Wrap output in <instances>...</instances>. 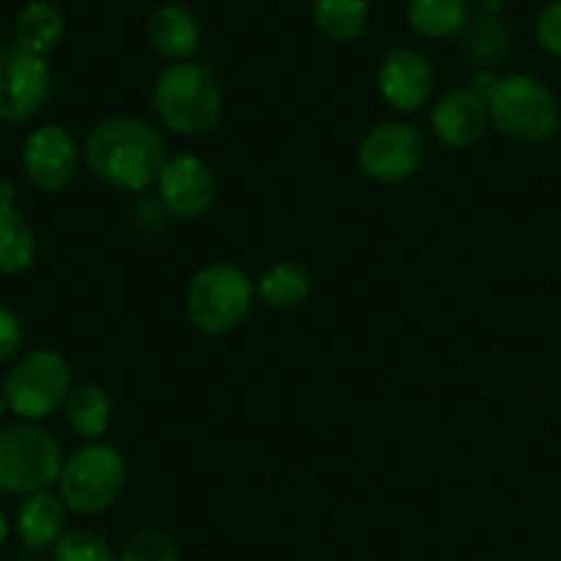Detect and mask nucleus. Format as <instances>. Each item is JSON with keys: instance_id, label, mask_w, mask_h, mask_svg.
Returning a JSON list of instances; mask_svg holds the SVG:
<instances>
[{"instance_id": "1", "label": "nucleus", "mask_w": 561, "mask_h": 561, "mask_svg": "<svg viewBox=\"0 0 561 561\" xmlns=\"http://www.w3.org/2000/svg\"><path fill=\"white\" fill-rule=\"evenodd\" d=\"M82 159L104 184L124 192H146L157 186L168 162V148L157 126L137 115H110L88 131Z\"/></svg>"}, {"instance_id": "2", "label": "nucleus", "mask_w": 561, "mask_h": 561, "mask_svg": "<svg viewBox=\"0 0 561 561\" xmlns=\"http://www.w3.org/2000/svg\"><path fill=\"white\" fill-rule=\"evenodd\" d=\"M222 104L217 77L195 60L164 66L151 85V107L170 135H208L222 118Z\"/></svg>"}, {"instance_id": "3", "label": "nucleus", "mask_w": 561, "mask_h": 561, "mask_svg": "<svg viewBox=\"0 0 561 561\" xmlns=\"http://www.w3.org/2000/svg\"><path fill=\"white\" fill-rule=\"evenodd\" d=\"M255 283L241 266L217 261L203 266L186 288V318L195 332L206 337H225L236 332L255 305Z\"/></svg>"}, {"instance_id": "4", "label": "nucleus", "mask_w": 561, "mask_h": 561, "mask_svg": "<svg viewBox=\"0 0 561 561\" xmlns=\"http://www.w3.org/2000/svg\"><path fill=\"white\" fill-rule=\"evenodd\" d=\"M491 126L518 142L551 140L561 126L557 93L531 75H504L488 96Z\"/></svg>"}, {"instance_id": "5", "label": "nucleus", "mask_w": 561, "mask_h": 561, "mask_svg": "<svg viewBox=\"0 0 561 561\" xmlns=\"http://www.w3.org/2000/svg\"><path fill=\"white\" fill-rule=\"evenodd\" d=\"M126 460L113 444L85 442L64 460L58 496L69 513L99 515L113 507L126 488Z\"/></svg>"}, {"instance_id": "6", "label": "nucleus", "mask_w": 561, "mask_h": 561, "mask_svg": "<svg viewBox=\"0 0 561 561\" xmlns=\"http://www.w3.org/2000/svg\"><path fill=\"white\" fill-rule=\"evenodd\" d=\"M64 453L53 433L33 422L0 431V491L11 496H31L58 485Z\"/></svg>"}, {"instance_id": "7", "label": "nucleus", "mask_w": 561, "mask_h": 561, "mask_svg": "<svg viewBox=\"0 0 561 561\" xmlns=\"http://www.w3.org/2000/svg\"><path fill=\"white\" fill-rule=\"evenodd\" d=\"M9 411L20 420L38 422L64 409L71 392L69 362L58 351L38 348L22 356L3 381Z\"/></svg>"}, {"instance_id": "8", "label": "nucleus", "mask_w": 561, "mask_h": 561, "mask_svg": "<svg viewBox=\"0 0 561 561\" xmlns=\"http://www.w3.org/2000/svg\"><path fill=\"white\" fill-rule=\"evenodd\" d=\"M359 170L378 184H403L425 162V137L409 121H381L356 148Z\"/></svg>"}, {"instance_id": "9", "label": "nucleus", "mask_w": 561, "mask_h": 561, "mask_svg": "<svg viewBox=\"0 0 561 561\" xmlns=\"http://www.w3.org/2000/svg\"><path fill=\"white\" fill-rule=\"evenodd\" d=\"M53 93V71L44 55L20 44L0 47V121L20 124L33 118Z\"/></svg>"}, {"instance_id": "10", "label": "nucleus", "mask_w": 561, "mask_h": 561, "mask_svg": "<svg viewBox=\"0 0 561 561\" xmlns=\"http://www.w3.org/2000/svg\"><path fill=\"white\" fill-rule=\"evenodd\" d=\"M157 195L170 217L195 222L206 217L217 201V175L197 153H173L157 179Z\"/></svg>"}, {"instance_id": "11", "label": "nucleus", "mask_w": 561, "mask_h": 561, "mask_svg": "<svg viewBox=\"0 0 561 561\" xmlns=\"http://www.w3.org/2000/svg\"><path fill=\"white\" fill-rule=\"evenodd\" d=\"M82 148L75 135L60 124H44L31 131L22 148V173L36 190L60 192L80 170Z\"/></svg>"}, {"instance_id": "12", "label": "nucleus", "mask_w": 561, "mask_h": 561, "mask_svg": "<svg viewBox=\"0 0 561 561\" xmlns=\"http://www.w3.org/2000/svg\"><path fill=\"white\" fill-rule=\"evenodd\" d=\"M378 93L398 113H416L436 91V69L422 49L394 47L378 64Z\"/></svg>"}, {"instance_id": "13", "label": "nucleus", "mask_w": 561, "mask_h": 561, "mask_svg": "<svg viewBox=\"0 0 561 561\" xmlns=\"http://www.w3.org/2000/svg\"><path fill=\"white\" fill-rule=\"evenodd\" d=\"M431 126L447 148H471L491 129V107L471 85L453 88L433 104Z\"/></svg>"}, {"instance_id": "14", "label": "nucleus", "mask_w": 561, "mask_h": 561, "mask_svg": "<svg viewBox=\"0 0 561 561\" xmlns=\"http://www.w3.org/2000/svg\"><path fill=\"white\" fill-rule=\"evenodd\" d=\"M148 44L170 64L190 60L201 44V22L186 3H162L151 11L146 25Z\"/></svg>"}, {"instance_id": "15", "label": "nucleus", "mask_w": 561, "mask_h": 561, "mask_svg": "<svg viewBox=\"0 0 561 561\" xmlns=\"http://www.w3.org/2000/svg\"><path fill=\"white\" fill-rule=\"evenodd\" d=\"M16 537L27 551H44L53 548L64 537L66 529V504L58 493L38 491L31 496H22L16 507Z\"/></svg>"}, {"instance_id": "16", "label": "nucleus", "mask_w": 561, "mask_h": 561, "mask_svg": "<svg viewBox=\"0 0 561 561\" xmlns=\"http://www.w3.org/2000/svg\"><path fill=\"white\" fill-rule=\"evenodd\" d=\"M469 20V0H405L409 27L431 42L460 38Z\"/></svg>"}, {"instance_id": "17", "label": "nucleus", "mask_w": 561, "mask_h": 561, "mask_svg": "<svg viewBox=\"0 0 561 561\" xmlns=\"http://www.w3.org/2000/svg\"><path fill=\"white\" fill-rule=\"evenodd\" d=\"M460 47H463V55L474 66L493 69L510 55L513 33H510L507 22L496 11H482V14L471 16L466 22L463 33H460Z\"/></svg>"}, {"instance_id": "18", "label": "nucleus", "mask_w": 561, "mask_h": 561, "mask_svg": "<svg viewBox=\"0 0 561 561\" xmlns=\"http://www.w3.org/2000/svg\"><path fill=\"white\" fill-rule=\"evenodd\" d=\"M64 414L77 436L85 442H102L113 422V400L99 383H80V387H71Z\"/></svg>"}, {"instance_id": "19", "label": "nucleus", "mask_w": 561, "mask_h": 561, "mask_svg": "<svg viewBox=\"0 0 561 561\" xmlns=\"http://www.w3.org/2000/svg\"><path fill=\"white\" fill-rule=\"evenodd\" d=\"M257 299L272 310H296L312 294V277L301 263L279 261L268 266L255 283Z\"/></svg>"}, {"instance_id": "20", "label": "nucleus", "mask_w": 561, "mask_h": 561, "mask_svg": "<svg viewBox=\"0 0 561 561\" xmlns=\"http://www.w3.org/2000/svg\"><path fill=\"white\" fill-rule=\"evenodd\" d=\"M66 20L64 11L49 0H31L25 9L16 14L14 36L16 44L36 55H47L55 44L64 38Z\"/></svg>"}, {"instance_id": "21", "label": "nucleus", "mask_w": 561, "mask_h": 561, "mask_svg": "<svg viewBox=\"0 0 561 561\" xmlns=\"http://www.w3.org/2000/svg\"><path fill=\"white\" fill-rule=\"evenodd\" d=\"M312 22L327 38L351 44L365 36L370 25L367 0H312Z\"/></svg>"}, {"instance_id": "22", "label": "nucleus", "mask_w": 561, "mask_h": 561, "mask_svg": "<svg viewBox=\"0 0 561 561\" xmlns=\"http://www.w3.org/2000/svg\"><path fill=\"white\" fill-rule=\"evenodd\" d=\"M36 261V236L14 203H0V274H22Z\"/></svg>"}, {"instance_id": "23", "label": "nucleus", "mask_w": 561, "mask_h": 561, "mask_svg": "<svg viewBox=\"0 0 561 561\" xmlns=\"http://www.w3.org/2000/svg\"><path fill=\"white\" fill-rule=\"evenodd\" d=\"M53 561H118V553L96 531L71 529L53 546Z\"/></svg>"}, {"instance_id": "24", "label": "nucleus", "mask_w": 561, "mask_h": 561, "mask_svg": "<svg viewBox=\"0 0 561 561\" xmlns=\"http://www.w3.org/2000/svg\"><path fill=\"white\" fill-rule=\"evenodd\" d=\"M118 561H181V557L168 531L142 529L124 542Z\"/></svg>"}, {"instance_id": "25", "label": "nucleus", "mask_w": 561, "mask_h": 561, "mask_svg": "<svg viewBox=\"0 0 561 561\" xmlns=\"http://www.w3.org/2000/svg\"><path fill=\"white\" fill-rule=\"evenodd\" d=\"M535 38L551 58L561 60V0L542 5L535 20Z\"/></svg>"}, {"instance_id": "26", "label": "nucleus", "mask_w": 561, "mask_h": 561, "mask_svg": "<svg viewBox=\"0 0 561 561\" xmlns=\"http://www.w3.org/2000/svg\"><path fill=\"white\" fill-rule=\"evenodd\" d=\"M22 340H25V332H22V321L16 318V312L0 305V362L16 356Z\"/></svg>"}, {"instance_id": "27", "label": "nucleus", "mask_w": 561, "mask_h": 561, "mask_svg": "<svg viewBox=\"0 0 561 561\" xmlns=\"http://www.w3.org/2000/svg\"><path fill=\"white\" fill-rule=\"evenodd\" d=\"M16 201V186L11 181H0V203H14Z\"/></svg>"}, {"instance_id": "28", "label": "nucleus", "mask_w": 561, "mask_h": 561, "mask_svg": "<svg viewBox=\"0 0 561 561\" xmlns=\"http://www.w3.org/2000/svg\"><path fill=\"white\" fill-rule=\"evenodd\" d=\"M469 3L482 5V9H485V11H499L504 3H507V0H469Z\"/></svg>"}, {"instance_id": "29", "label": "nucleus", "mask_w": 561, "mask_h": 561, "mask_svg": "<svg viewBox=\"0 0 561 561\" xmlns=\"http://www.w3.org/2000/svg\"><path fill=\"white\" fill-rule=\"evenodd\" d=\"M5 537H9V518H5L3 513H0V546L5 542Z\"/></svg>"}, {"instance_id": "30", "label": "nucleus", "mask_w": 561, "mask_h": 561, "mask_svg": "<svg viewBox=\"0 0 561 561\" xmlns=\"http://www.w3.org/2000/svg\"><path fill=\"white\" fill-rule=\"evenodd\" d=\"M5 411H9V398H5L3 387H0V416H3Z\"/></svg>"}, {"instance_id": "31", "label": "nucleus", "mask_w": 561, "mask_h": 561, "mask_svg": "<svg viewBox=\"0 0 561 561\" xmlns=\"http://www.w3.org/2000/svg\"><path fill=\"white\" fill-rule=\"evenodd\" d=\"M11 561H42V559H36V557H20V559H11Z\"/></svg>"}]
</instances>
